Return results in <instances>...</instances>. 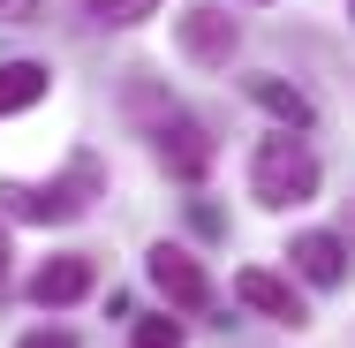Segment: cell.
I'll use <instances>...</instances> for the list:
<instances>
[{
    "mask_svg": "<svg viewBox=\"0 0 355 348\" xmlns=\"http://www.w3.org/2000/svg\"><path fill=\"white\" fill-rule=\"evenodd\" d=\"M106 190V167L91 151H76L53 182H0V219H31V227H69L91 212V197Z\"/></svg>",
    "mask_w": 355,
    "mask_h": 348,
    "instance_id": "obj_1",
    "label": "cell"
},
{
    "mask_svg": "<svg viewBox=\"0 0 355 348\" xmlns=\"http://www.w3.org/2000/svg\"><path fill=\"white\" fill-rule=\"evenodd\" d=\"M250 197L272 205V212L310 205V197H318V151H310L302 137H265L257 159H250Z\"/></svg>",
    "mask_w": 355,
    "mask_h": 348,
    "instance_id": "obj_2",
    "label": "cell"
},
{
    "mask_svg": "<svg viewBox=\"0 0 355 348\" xmlns=\"http://www.w3.org/2000/svg\"><path fill=\"white\" fill-rule=\"evenodd\" d=\"M151 151H159V167H166V174H182V182H205V174H212V137H205V122L174 114V106L159 114Z\"/></svg>",
    "mask_w": 355,
    "mask_h": 348,
    "instance_id": "obj_3",
    "label": "cell"
},
{
    "mask_svg": "<svg viewBox=\"0 0 355 348\" xmlns=\"http://www.w3.org/2000/svg\"><path fill=\"white\" fill-rule=\"evenodd\" d=\"M174 31H182V53H189L197 69H227V53L242 46V31H234V15H227V8H212V0H189Z\"/></svg>",
    "mask_w": 355,
    "mask_h": 348,
    "instance_id": "obj_4",
    "label": "cell"
},
{
    "mask_svg": "<svg viewBox=\"0 0 355 348\" xmlns=\"http://www.w3.org/2000/svg\"><path fill=\"white\" fill-rule=\"evenodd\" d=\"M144 273H151V288H159L174 310H205V303H212V273H205L182 242H159V250L144 258Z\"/></svg>",
    "mask_w": 355,
    "mask_h": 348,
    "instance_id": "obj_5",
    "label": "cell"
},
{
    "mask_svg": "<svg viewBox=\"0 0 355 348\" xmlns=\"http://www.w3.org/2000/svg\"><path fill=\"white\" fill-rule=\"evenodd\" d=\"M234 303H250V310L272 318V326H310L302 295H295L280 273H265V265H242V273H234Z\"/></svg>",
    "mask_w": 355,
    "mask_h": 348,
    "instance_id": "obj_6",
    "label": "cell"
},
{
    "mask_svg": "<svg viewBox=\"0 0 355 348\" xmlns=\"http://www.w3.org/2000/svg\"><path fill=\"white\" fill-rule=\"evenodd\" d=\"M91 280H98V265H91L83 250H69V258H46V265L31 273V303H38V310L83 303V295H91Z\"/></svg>",
    "mask_w": 355,
    "mask_h": 348,
    "instance_id": "obj_7",
    "label": "cell"
},
{
    "mask_svg": "<svg viewBox=\"0 0 355 348\" xmlns=\"http://www.w3.org/2000/svg\"><path fill=\"white\" fill-rule=\"evenodd\" d=\"M287 258H295V273L310 280V288H340V280H348V242H340V235H325V227L295 235V242H287Z\"/></svg>",
    "mask_w": 355,
    "mask_h": 348,
    "instance_id": "obj_8",
    "label": "cell"
},
{
    "mask_svg": "<svg viewBox=\"0 0 355 348\" xmlns=\"http://www.w3.org/2000/svg\"><path fill=\"white\" fill-rule=\"evenodd\" d=\"M250 99L280 122V137H302V129H310V99H302L295 83H280V76H257V83H250Z\"/></svg>",
    "mask_w": 355,
    "mask_h": 348,
    "instance_id": "obj_9",
    "label": "cell"
},
{
    "mask_svg": "<svg viewBox=\"0 0 355 348\" xmlns=\"http://www.w3.org/2000/svg\"><path fill=\"white\" fill-rule=\"evenodd\" d=\"M53 91V69L46 61H0V114H23Z\"/></svg>",
    "mask_w": 355,
    "mask_h": 348,
    "instance_id": "obj_10",
    "label": "cell"
},
{
    "mask_svg": "<svg viewBox=\"0 0 355 348\" xmlns=\"http://www.w3.org/2000/svg\"><path fill=\"white\" fill-rule=\"evenodd\" d=\"M129 348H189V341H182L174 318H137V341H129Z\"/></svg>",
    "mask_w": 355,
    "mask_h": 348,
    "instance_id": "obj_11",
    "label": "cell"
},
{
    "mask_svg": "<svg viewBox=\"0 0 355 348\" xmlns=\"http://www.w3.org/2000/svg\"><path fill=\"white\" fill-rule=\"evenodd\" d=\"M83 8H91L98 23H144V15L159 8V0H83Z\"/></svg>",
    "mask_w": 355,
    "mask_h": 348,
    "instance_id": "obj_12",
    "label": "cell"
},
{
    "mask_svg": "<svg viewBox=\"0 0 355 348\" xmlns=\"http://www.w3.org/2000/svg\"><path fill=\"white\" fill-rule=\"evenodd\" d=\"M15 348H76V333H61V326H38V333H23Z\"/></svg>",
    "mask_w": 355,
    "mask_h": 348,
    "instance_id": "obj_13",
    "label": "cell"
},
{
    "mask_svg": "<svg viewBox=\"0 0 355 348\" xmlns=\"http://www.w3.org/2000/svg\"><path fill=\"white\" fill-rule=\"evenodd\" d=\"M0 23H38V0H0Z\"/></svg>",
    "mask_w": 355,
    "mask_h": 348,
    "instance_id": "obj_14",
    "label": "cell"
},
{
    "mask_svg": "<svg viewBox=\"0 0 355 348\" xmlns=\"http://www.w3.org/2000/svg\"><path fill=\"white\" fill-rule=\"evenodd\" d=\"M8 258H15V250H8V227H0V288H8Z\"/></svg>",
    "mask_w": 355,
    "mask_h": 348,
    "instance_id": "obj_15",
    "label": "cell"
}]
</instances>
